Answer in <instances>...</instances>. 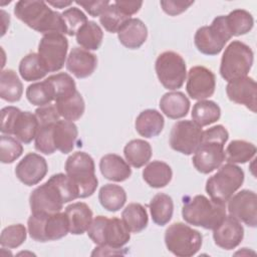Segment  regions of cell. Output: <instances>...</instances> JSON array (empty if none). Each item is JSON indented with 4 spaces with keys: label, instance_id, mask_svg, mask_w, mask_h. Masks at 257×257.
I'll use <instances>...</instances> for the list:
<instances>
[{
    "label": "cell",
    "instance_id": "cell-45",
    "mask_svg": "<svg viewBox=\"0 0 257 257\" xmlns=\"http://www.w3.org/2000/svg\"><path fill=\"white\" fill-rule=\"evenodd\" d=\"M55 123L39 125L37 135L35 137L34 147L36 151L44 154L51 155L56 151L53 142V127Z\"/></svg>",
    "mask_w": 257,
    "mask_h": 257
},
{
    "label": "cell",
    "instance_id": "cell-44",
    "mask_svg": "<svg viewBox=\"0 0 257 257\" xmlns=\"http://www.w3.org/2000/svg\"><path fill=\"white\" fill-rule=\"evenodd\" d=\"M23 153V147L17 139L8 135L1 136L0 142V161L3 164H11L16 161Z\"/></svg>",
    "mask_w": 257,
    "mask_h": 257
},
{
    "label": "cell",
    "instance_id": "cell-48",
    "mask_svg": "<svg viewBox=\"0 0 257 257\" xmlns=\"http://www.w3.org/2000/svg\"><path fill=\"white\" fill-rule=\"evenodd\" d=\"M35 115L38 119L39 125L55 123L56 121L59 120V117H60V114L58 113V110L55 104H50V103L36 108Z\"/></svg>",
    "mask_w": 257,
    "mask_h": 257
},
{
    "label": "cell",
    "instance_id": "cell-22",
    "mask_svg": "<svg viewBox=\"0 0 257 257\" xmlns=\"http://www.w3.org/2000/svg\"><path fill=\"white\" fill-rule=\"evenodd\" d=\"M101 175L112 182H123L132 175V169L126 161L115 154H107L99 161Z\"/></svg>",
    "mask_w": 257,
    "mask_h": 257
},
{
    "label": "cell",
    "instance_id": "cell-20",
    "mask_svg": "<svg viewBox=\"0 0 257 257\" xmlns=\"http://www.w3.org/2000/svg\"><path fill=\"white\" fill-rule=\"evenodd\" d=\"M65 65L67 70L76 78H85L96 69L97 57L82 47H73L67 56Z\"/></svg>",
    "mask_w": 257,
    "mask_h": 257
},
{
    "label": "cell",
    "instance_id": "cell-33",
    "mask_svg": "<svg viewBox=\"0 0 257 257\" xmlns=\"http://www.w3.org/2000/svg\"><path fill=\"white\" fill-rule=\"evenodd\" d=\"M98 201L108 212H117L126 202V193L118 185L106 184L98 192Z\"/></svg>",
    "mask_w": 257,
    "mask_h": 257
},
{
    "label": "cell",
    "instance_id": "cell-42",
    "mask_svg": "<svg viewBox=\"0 0 257 257\" xmlns=\"http://www.w3.org/2000/svg\"><path fill=\"white\" fill-rule=\"evenodd\" d=\"M47 79L53 86L55 93V101L70 96L77 90L74 79L68 73H56L48 76Z\"/></svg>",
    "mask_w": 257,
    "mask_h": 257
},
{
    "label": "cell",
    "instance_id": "cell-32",
    "mask_svg": "<svg viewBox=\"0 0 257 257\" xmlns=\"http://www.w3.org/2000/svg\"><path fill=\"white\" fill-rule=\"evenodd\" d=\"M23 93V85L16 72L12 69H4L0 74V96L8 102L20 100Z\"/></svg>",
    "mask_w": 257,
    "mask_h": 257
},
{
    "label": "cell",
    "instance_id": "cell-3",
    "mask_svg": "<svg viewBox=\"0 0 257 257\" xmlns=\"http://www.w3.org/2000/svg\"><path fill=\"white\" fill-rule=\"evenodd\" d=\"M228 138V131L222 124L214 125L202 133L201 143L192 159L198 172L209 174L221 167L225 161L224 147Z\"/></svg>",
    "mask_w": 257,
    "mask_h": 257
},
{
    "label": "cell",
    "instance_id": "cell-43",
    "mask_svg": "<svg viewBox=\"0 0 257 257\" xmlns=\"http://www.w3.org/2000/svg\"><path fill=\"white\" fill-rule=\"evenodd\" d=\"M27 233L24 225L13 224L5 227L0 236V245L4 248H17L26 240Z\"/></svg>",
    "mask_w": 257,
    "mask_h": 257
},
{
    "label": "cell",
    "instance_id": "cell-14",
    "mask_svg": "<svg viewBox=\"0 0 257 257\" xmlns=\"http://www.w3.org/2000/svg\"><path fill=\"white\" fill-rule=\"evenodd\" d=\"M202 133V127L193 120L177 121L170 133V146L178 153L192 155L201 143Z\"/></svg>",
    "mask_w": 257,
    "mask_h": 257
},
{
    "label": "cell",
    "instance_id": "cell-11",
    "mask_svg": "<svg viewBox=\"0 0 257 257\" xmlns=\"http://www.w3.org/2000/svg\"><path fill=\"white\" fill-rule=\"evenodd\" d=\"M232 37L226 25L225 16H217L208 26L200 27L194 36L197 49L206 55H217Z\"/></svg>",
    "mask_w": 257,
    "mask_h": 257
},
{
    "label": "cell",
    "instance_id": "cell-9",
    "mask_svg": "<svg viewBox=\"0 0 257 257\" xmlns=\"http://www.w3.org/2000/svg\"><path fill=\"white\" fill-rule=\"evenodd\" d=\"M30 237L38 242L54 241L69 232V221L65 212L54 214H31L27 221Z\"/></svg>",
    "mask_w": 257,
    "mask_h": 257
},
{
    "label": "cell",
    "instance_id": "cell-36",
    "mask_svg": "<svg viewBox=\"0 0 257 257\" xmlns=\"http://www.w3.org/2000/svg\"><path fill=\"white\" fill-rule=\"evenodd\" d=\"M255 154V145L243 140H234L230 142L224 151L225 160L230 164H245L253 159Z\"/></svg>",
    "mask_w": 257,
    "mask_h": 257
},
{
    "label": "cell",
    "instance_id": "cell-21",
    "mask_svg": "<svg viewBox=\"0 0 257 257\" xmlns=\"http://www.w3.org/2000/svg\"><path fill=\"white\" fill-rule=\"evenodd\" d=\"M119 42L128 49L140 48L147 40L148 28L139 18L128 19L117 32Z\"/></svg>",
    "mask_w": 257,
    "mask_h": 257
},
{
    "label": "cell",
    "instance_id": "cell-8",
    "mask_svg": "<svg viewBox=\"0 0 257 257\" xmlns=\"http://www.w3.org/2000/svg\"><path fill=\"white\" fill-rule=\"evenodd\" d=\"M254 60L250 46L239 40L232 41L221 58L220 74L228 82L247 76Z\"/></svg>",
    "mask_w": 257,
    "mask_h": 257
},
{
    "label": "cell",
    "instance_id": "cell-38",
    "mask_svg": "<svg viewBox=\"0 0 257 257\" xmlns=\"http://www.w3.org/2000/svg\"><path fill=\"white\" fill-rule=\"evenodd\" d=\"M226 25L232 36H240L248 33L254 26L251 13L244 9H235L225 16Z\"/></svg>",
    "mask_w": 257,
    "mask_h": 257
},
{
    "label": "cell",
    "instance_id": "cell-15",
    "mask_svg": "<svg viewBox=\"0 0 257 257\" xmlns=\"http://www.w3.org/2000/svg\"><path fill=\"white\" fill-rule=\"evenodd\" d=\"M229 214L245 225L255 228L257 225V196L250 190H242L227 202Z\"/></svg>",
    "mask_w": 257,
    "mask_h": 257
},
{
    "label": "cell",
    "instance_id": "cell-5",
    "mask_svg": "<svg viewBox=\"0 0 257 257\" xmlns=\"http://www.w3.org/2000/svg\"><path fill=\"white\" fill-rule=\"evenodd\" d=\"M64 169L78 190V198L90 197L95 192L98 180L95 176L93 159L87 153L75 152L70 155Z\"/></svg>",
    "mask_w": 257,
    "mask_h": 257
},
{
    "label": "cell",
    "instance_id": "cell-40",
    "mask_svg": "<svg viewBox=\"0 0 257 257\" xmlns=\"http://www.w3.org/2000/svg\"><path fill=\"white\" fill-rule=\"evenodd\" d=\"M26 97L31 104L43 106L55 99V93L52 84L46 78L43 81L30 84L26 89Z\"/></svg>",
    "mask_w": 257,
    "mask_h": 257
},
{
    "label": "cell",
    "instance_id": "cell-12",
    "mask_svg": "<svg viewBox=\"0 0 257 257\" xmlns=\"http://www.w3.org/2000/svg\"><path fill=\"white\" fill-rule=\"evenodd\" d=\"M157 76L162 85L170 90L181 88L186 80L187 66L184 58L175 51L161 53L155 63Z\"/></svg>",
    "mask_w": 257,
    "mask_h": 257
},
{
    "label": "cell",
    "instance_id": "cell-46",
    "mask_svg": "<svg viewBox=\"0 0 257 257\" xmlns=\"http://www.w3.org/2000/svg\"><path fill=\"white\" fill-rule=\"evenodd\" d=\"M62 18L66 28V34L69 36L76 35L79 29L88 21L85 14L77 7H70L64 10Z\"/></svg>",
    "mask_w": 257,
    "mask_h": 257
},
{
    "label": "cell",
    "instance_id": "cell-31",
    "mask_svg": "<svg viewBox=\"0 0 257 257\" xmlns=\"http://www.w3.org/2000/svg\"><path fill=\"white\" fill-rule=\"evenodd\" d=\"M121 220L131 233H140L149 223L146 208L140 203L128 204L121 213Z\"/></svg>",
    "mask_w": 257,
    "mask_h": 257
},
{
    "label": "cell",
    "instance_id": "cell-50",
    "mask_svg": "<svg viewBox=\"0 0 257 257\" xmlns=\"http://www.w3.org/2000/svg\"><path fill=\"white\" fill-rule=\"evenodd\" d=\"M77 5H80L84 8V10L92 17L100 16L102 11L110 4L107 0L101 1H76Z\"/></svg>",
    "mask_w": 257,
    "mask_h": 257
},
{
    "label": "cell",
    "instance_id": "cell-13",
    "mask_svg": "<svg viewBox=\"0 0 257 257\" xmlns=\"http://www.w3.org/2000/svg\"><path fill=\"white\" fill-rule=\"evenodd\" d=\"M68 41L64 34H44L38 45V55L47 72L60 70L65 62Z\"/></svg>",
    "mask_w": 257,
    "mask_h": 257
},
{
    "label": "cell",
    "instance_id": "cell-49",
    "mask_svg": "<svg viewBox=\"0 0 257 257\" xmlns=\"http://www.w3.org/2000/svg\"><path fill=\"white\" fill-rule=\"evenodd\" d=\"M164 12L171 16L179 15L183 12H185L191 5L194 4V1H173V0H167V1H161L160 2Z\"/></svg>",
    "mask_w": 257,
    "mask_h": 257
},
{
    "label": "cell",
    "instance_id": "cell-29",
    "mask_svg": "<svg viewBox=\"0 0 257 257\" xmlns=\"http://www.w3.org/2000/svg\"><path fill=\"white\" fill-rule=\"evenodd\" d=\"M123 155L128 165L139 169L144 167L151 160L152 147L150 143L146 142L145 140H132L125 145Z\"/></svg>",
    "mask_w": 257,
    "mask_h": 257
},
{
    "label": "cell",
    "instance_id": "cell-10",
    "mask_svg": "<svg viewBox=\"0 0 257 257\" xmlns=\"http://www.w3.org/2000/svg\"><path fill=\"white\" fill-rule=\"evenodd\" d=\"M167 249L178 257H191L202 246V235L184 223H173L165 232Z\"/></svg>",
    "mask_w": 257,
    "mask_h": 257
},
{
    "label": "cell",
    "instance_id": "cell-41",
    "mask_svg": "<svg viewBox=\"0 0 257 257\" xmlns=\"http://www.w3.org/2000/svg\"><path fill=\"white\" fill-rule=\"evenodd\" d=\"M128 19H131V17L122 13L114 3H110L99 16L100 24L110 33H117Z\"/></svg>",
    "mask_w": 257,
    "mask_h": 257
},
{
    "label": "cell",
    "instance_id": "cell-30",
    "mask_svg": "<svg viewBox=\"0 0 257 257\" xmlns=\"http://www.w3.org/2000/svg\"><path fill=\"white\" fill-rule=\"evenodd\" d=\"M149 206L155 224L158 226H165L171 221L174 213V202L169 195L164 193L155 195Z\"/></svg>",
    "mask_w": 257,
    "mask_h": 257
},
{
    "label": "cell",
    "instance_id": "cell-4",
    "mask_svg": "<svg viewBox=\"0 0 257 257\" xmlns=\"http://www.w3.org/2000/svg\"><path fill=\"white\" fill-rule=\"evenodd\" d=\"M182 216L190 225L213 230L226 217V205L208 199L204 195H196L184 199Z\"/></svg>",
    "mask_w": 257,
    "mask_h": 257
},
{
    "label": "cell",
    "instance_id": "cell-52",
    "mask_svg": "<svg viewBox=\"0 0 257 257\" xmlns=\"http://www.w3.org/2000/svg\"><path fill=\"white\" fill-rule=\"evenodd\" d=\"M47 4L56 8H64V7L70 6L72 2L71 1H48Z\"/></svg>",
    "mask_w": 257,
    "mask_h": 257
},
{
    "label": "cell",
    "instance_id": "cell-27",
    "mask_svg": "<svg viewBox=\"0 0 257 257\" xmlns=\"http://www.w3.org/2000/svg\"><path fill=\"white\" fill-rule=\"evenodd\" d=\"M173 172L171 167L162 161H153L143 170V179L152 188H164L171 182Z\"/></svg>",
    "mask_w": 257,
    "mask_h": 257
},
{
    "label": "cell",
    "instance_id": "cell-35",
    "mask_svg": "<svg viewBox=\"0 0 257 257\" xmlns=\"http://www.w3.org/2000/svg\"><path fill=\"white\" fill-rule=\"evenodd\" d=\"M192 118L199 126H206L216 122L221 116L220 106L213 100H199L192 109Z\"/></svg>",
    "mask_w": 257,
    "mask_h": 257
},
{
    "label": "cell",
    "instance_id": "cell-6",
    "mask_svg": "<svg viewBox=\"0 0 257 257\" xmlns=\"http://www.w3.org/2000/svg\"><path fill=\"white\" fill-rule=\"evenodd\" d=\"M87 235L98 246L120 249L131 239V232L121 219L96 216L87 229Z\"/></svg>",
    "mask_w": 257,
    "mask_h": 257
},
{
    "label": "cell",
    "instance_id": "cell-17",
    "mask_svg": "<svg viewBox=\"0 0 257 257\" xmlns=\"http://www.w3.org/2000/svg\"><path fill=\"white\" fill-rule=\"evenodd\" d=\"M48 166L46 160L35 153H29L17 164L15 175L26 186L37 185L46 176Z\"/></svg>",
    "mask_w": 257,
    "mask_h": 257
},
{
    "label": "cell",
    "instance_id": "cell-47",
    "mask_svg": "<svg viewBox=\"0 0 257 257\" xmlns=\"http://www.w3.org/2000/svg\"><path fill=\"white\" fill-rule=\"evenodd\" d=\"M21 110L15 106H5L1 109V127L3 135H12L13 126L18 113Z\"/></svg>",
    "mask_w": 257,
    "mask_h": 257
},
{
    "label": "cell",
    "instance_id": "cell-51",
    "mask_svg": "<svg viewBox=\"0 0 257 257\" xmlns=\"http://www.w3.org/2000/svg\"><path fill=\"white\" fill-rule=\"evenodd\" d=\"M113 3L122 13L130 17L139 12L143 5L142 1H115Z\"/></svg>",
    "mask_w": 257,
    "mask_h": 257
},
{
    "label": "cell",
    "instance_id": "cell-26",
    "mask_svg": "<svg viewBox=\"0 0 257 257\" xmlns=\"http://www.w3.org/2000/svg\"><path fill=\"white\" fill-rule=\"evenodd\" d=\"M190 100L181 91H170L160 99L161 110L170 118L178 119L187 115L190 109Z\"/></svg>",
    "mask_w": 257,
    "mask_h": 257
},
{
    "label": "cell",
    "instance_id": "cell-37",
    "mask_svg": "<svg viewBox=\"0 0 257 257\" xmlns=\"http://www.w3.org/2000/svg\"><path fill=\"white\" fill-rule=\"evenodd\" d=\"M76 42L85 50H97L103 39L102 29L96 22L87 21L76 33Z\"/></svg>",
    "mask_w": 257,
    "mask_h": 257
},
{
    "label": "cell",
    "instance_id": "cell-23",
    "mask_svg": "<svg viewBox=\"0 0 257 257\" xmlns=\"http://www.w3.org/2000/svg\"><path fill=\"white\" fill-rule=\"evenodd\" d=\"M69 221V233L81 235L87 231L92 222V211L83 202H76L65 208Z\"/></svg>",
    "mask_w": 257,
    "mask_h": 257
},
{
    "label": "cell",
    "instance_id": "cell-39",
    "mask_svg": "<svg viewBox=\"0 0 257 257\" xmlns=\"http://www.w3.org/2000/svg\"><path fill=\"white\" fill-rule=\"evenodd\" d=\"M20 76L26 81H34L43 78L48 72L42 64L38 53H28L19 63Z\"/></svg>",
    "mask_w": 257,
    "mask_h": 257
},
{
    "label": "cell",
    "instance_id": "cell-7",
    "mask_svg": "<svg viewBox=\"0 0 257 257\" xmlns=\"http://www.w3.org/2000/svg\"><path fill=\"white\" fill-rule=\"evenodd\" d=\"M243 170L235 164L223 165L216 174L206 182V192L210 199L226 205L244 182Z\"/></svg>",
    "mask_w": 257,
    "mask_h": 257
},
{
    "label": "cell",
    "instance_id": "cell-2",
    "mask_svg": "<svg viewBox=\"0 0 257 257\" xmlns=\"http://www.w3.org/2000/svg\"><path fill=\"white\" fill-rule=\"evenodd\" d=\"M15 16L28 27L44 34L66 33L61 13L52 10L47 2L39 0H20L14 6Z\"/></svg>",
    "mask_w": 257,
    "mask_h": 257
},
{
    "label": "cell",
    "instance_id": "cell-28",
    "mask_svg": "<svg viewBox=\"0 0 257 257\" xmlns=\"http://www.w3.org/2000/svg\"><path fill=\"white\" fill-rule=\"evenodd\" d=\"M39 123L35 113L30 111H20L16 117L12 135L18 141L27 145L35 139L38 132Z\"/></svg>",
    "mask_w": 257,
    "mask_h": 257
},
{
    "label": "cell",
    "instance_id": "cell-16",
    "mask_svg": "<svg viewBox=\"0 0 257 257\" xmlns=\"http://www.w3.org/2000/svg\"><path fill=\"white\" fill-rule=\"evenodd\" d=\"M215 88L216 77L212 70L201 65L190 68L186 90L191 98L196 100L208 98L214 94Z\"/></svg>",
    "mask_w": 257,
    "mask_h": 257
},
{
    "label": "cell",
    "instance_id": "cell-25",
    "mask_svg": "<svg viewBox=\"0 0 257 257\" xmlns=\"http://www.w3.org/2000/svg\"><path fill=\"white\" fill-rule=\"evenodd\" d=\"M165 125V119L156 109H145L136 118L135 127L138 134L147 139L159 136Z\"/></svg>",
    "mask_w": 257,
    "mask_h": 257
},
{
    "label": "cell",
    "instance_id": "cell-18",
    "mask_svg": "<svg viewBox=\"0 0 257 257\" xmlns=\"http://www.w3.org/2000/svg\"><path fill=\"white\" fill-rule=\"evenodd\" d=\"M244 238V228L241 223L232 217L226 216L224 220L213 229L215 244L225 250L235 249Z\"/></svg>",
    "mask_w": 257,
    "mask_h": 257
},
{
    "label": "cell",
    "instance_id": "cell-19",
    "mask_svg": "<svg viewBox=\"0 0 257 257\" xmlns=\"http://www.w3.org/2000/svg\"><path fill=\"white\" fill-rule=\"evenodd\" d=\"M226 93L231 101L243 104L252 112H256L257 85L253 78L245 76L228 82Z\"/></svg>",
    "mask_w": 257,
    "mask_h": 257
},
{
    "label": "cell",
    "instance_id": "cell-34",
    "mask_svg": "<svg viewBox=\"0 0 257 257\" xmlns=\"http://www.w3.org/2000/svg\"><path fill=\"white\" fill-rule=\"evenodd\" d=\"M55 106L60 116H62L63 119L69 121H75L79 119L83 115L85 109L83 97L77 90L70 96L56 100Z\"/></svg>",
    "mask_w": 257,
    "mask_h": 257
},
{
    "label": "cell",
    "instance_id": "cell-24",
    "mask_svg": "<svg viewBox=\"0 0 257 257\" xmlns=\"http://www.w3.org/2000/svg\"><path fill=\"white\" fill-rule=\"evenodd\" d=\"M78 138V130L73 121L59 119L53 127V142L56 150L62 154L72 152Z\"/></svg>",
    "mask_w": 257,
    "mask_h": 257
},
{
    "label": "cell",
    "instance_id": "cell-1",
    "mask_svg": "<svg viewBox=\"0 0 257 257\" xmlns=\"http://www.w3.org/2000/svg\"><path fill=\"white\" fill-rule=\"evenodd\" d=\"M77 198L78 190L66 174L52 175L30 194L31 214L48 215L60 212L64 204Z\"/></svg>",
    "mask_w": 257,
    "mask_h": 257
}]
</instances>
